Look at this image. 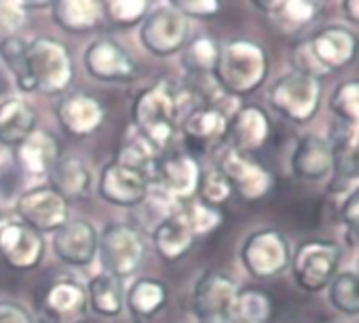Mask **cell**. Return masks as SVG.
Listing matches in <instances>:
<instances>
[{
    "label": "cell",
    "instance_id": "obj_1",
    "mask_svg": "<svg viewBox=\"0 0 359 323\" xmlns=\"http://www.w3.org/2000/svg\"><path fill=\"white\" fill-rule=\"evenodd\" d=\"M269 76V53L260 43L237 39L220 47L214 68L216 85L231 97H245L258 91Z\"/></svg>",
    "mask_w": 359,
    "mask_h": 323
},
{
    "label": "cell",
    "instance_id": "obj_20",
    "mask_svg": "<svg viewBox=\"0 0 359 323\" xmlns=\"http://www.w3.org/2000/svg\"><path fill=\"white\" fill-rule=\"evenodd\" d=\"M43 308L53 323H83L89 310L87 287L79 281L62 279L47 289Z\"/></svg>",
    "mask_w": 359,
    "mask_h": 323
},
{
    "label": "cell",
    "instance_id": "obj_40",
    "mask_svg": "<svg viewBox=\"0 0 359 323\" xmlns=\"http://www.w3.org/2000/svg\"><path fill=\"white\" fill-rule=\"evenodd\" d=\"M290 64H292V72H298V74H304V76H311V78H323L327 76L330 72L317 62L311 45H309V39H302L298 41L292 51H290Z\"/></svg>",
    "mask_w": 359,
    "mask_h": 323
},
{
    "label": "cell",
    "instance_id": "obj_2",
    "mask_svg": "<svg viewBox=\"0 0 359 323\" xmlns=\"http://www.w3.org/2000/svg\"><path fill=\"white\" fill-rule=\"evenodd\" d=\"M177 110L175 93L169 83L163 81L144 89L135 97L131 118L142 139H146L152 148H165L175 133Z\"/></svg>",
    "mask_w": 359,
    "mask_h": 323
},
{
    "label": "cell",
    "instance_id": "obj_16",
    "mask_svg": "<svg viewBox=\"0 0 359 323\" xmlns=\"http://www.w3.org/2000/svg\"><path fill=\"white\" fill-rule=\"evenodd\" d=\"M292 174L304 182H321L334 174V150L325 135L304 133L298 137L292 156Z\"/></svg>",
    "mask_w": 359,
    "mask_h": 323
},
{
    "label": "cell",
    "instance_id": "obj_46",
    "mask_svg": "<svg viewBox=\"0 0 359 323\" xmlns=\"http://www.w3.org/2000/svg\"><path fill=\"white\" fill-rule=\"evenodd\" d=\"M355 275H357V281H359V262H357V270H355Z\"/></svg>",
    "mask_w": 359,
    "mask_h": 323
},
{
    "label": "cell",
    "instance_id": "obj_12",
    "mask_svg": "<svg viewBox=\"0 0 359 323\" xmlns=\"http://www.w3.org/2000/svg\"><path fill=\"white\" fill-rule=\"evenodd\" d=\"M45 256V239L24 222L0 224V260L13 270H32Z\"/></svg>",
    "mask_w": 359,
    "mask_h": 323
},
{
    "label": "cell",
    "instance_id": "obj_33",
    "mask_svg": "<svg viewBox=\"0 0 359 323\" xmlns=\"http://www.w3.org/2000/svg\"><path fill=\"white\" fill-rule=\"evenodd\" d=\"M330 110L338 123L359 127V78H348L334 87Z\"/></svg>",
    "mask_w": 359,
    "mask_h": 323
},
{
    "label": "cell",
    "instance_id": "obj_5",
    "mask_svg": "<svg viewBox=\"0 0 359 323\" xmlns=\"http://www.w3.org/2000/svg\"><path fill=\"white\" fill-rule=\"evenodd\" d=\"M26 66L34 91H41L45 95H57L66 91L74 76V66L68 49L60 41L49 36H41L28 43Z\"/></svg>",
    "mask_w": 359,
    "mask_h": 323
},
{
    "label": "cell",
    "instance_id": "obj_32",
    "mask_svg": "<svg viewBox=\"0 0 359 323\" xmlns=\"http://www.w3.org/2000/svg\"><path fill=\"white\" fill-rule=\"evenodd\" d=\"M327 302L340 315L359 317V281L355 270L338 273L327 285Z\"/></svg>",
    "mask_w": 359,
    "mask_h": 323
},
{
    "label": "cell",
    "instance_id": "obj_25",
    "mask_svg": "<svg viewBox=\"0 0 359 323\" xmlns=\"http://www.w3.org/2000/svg\"><path fill=\"white\" fill-rule=\"evenodd\" d=\"M152 243H154L156 254L163 260L175 262L191 252V247L195 243V235L191 233L182 214L175 212L156 222V226L152 231Z\"/></svg>",
    "mask_w": 359,
    "mask_h": 323
},
{
    "label": "cell",
    "instance_id": "obj_9",
    "mask_svg": "<svg viewBox=\"0 0 359 323\" xmlns=\"http://www.w3.org/2000/svg\"><path fill=\"white\" fill-rule=\"evenodd\" d=\"M239 294L237 281L220 270H208L195 285L193 306L201 323H231Z\"/></svg>",
    "mask_w": 359,
    "mask_h": 323
},
{
    "label": "cell",
    "instance_id": "obj_26",
    "mask_svg": "<svg viewBox=\"0 0 359 323\" xmlns=\"http://www.w3.org/2000/svg\"><path fill=\"white\" fill-rule=\"evenodd\" d=\"M36 129V112L22 97L0 102V146H20Z\"/></svg>",
    "mask_w": 359,
    "mask_h": 323
},
{
    "label": "cell",
    "instance_id": "obj_34",
    "mask_svg": "<svg viewBox=\"0 0 359 323\" xmlns=\"http://www.w3.org/2000/svg\"><path fill=\"white\" fill-rule=\"evenodd\" d=\"M218 55H220V45L208 36H199L182 49V64L189 72L205 76V74H214Z\"/></svg>",
    "mask_w": 359,
    "mask_h": 323
},
{
    "label": "cell",
    "instance_id": "obj_47",
    "mask_svg": "<svg viewBox=\"0 0 359 323\" xmlns=\"http://www.w3.org/2000/svg\"><path fill=\"white\" fill-rule=\"evenodd\" d=\"M231 323H248V321H235V319H233Z\"/></svg>",
    "mask_w": 359,
    "mask_h": 323
},
{
    "label": "cell",
    "instance_id": "obj_24",
    "mask_svg": "<svg viewBox=\"0 0 359 323\" xmlns=\"http://www.w3.org/2000/svg\"><path fill=\"white\" fill-rule=\"evenodd\" d=\"M229 123L231 118L216 106H203L199 110H193L184 123V135L191 146H197L201 150H212L222 144V139L229 135Z\"/></svg>",
    "mask_w": 359,
    "mask_h": 323
},
{
    "label": "cell",
    "instance_id": "obj_21",
    "mask_svg": "<svg viewBox=\"0 0 359 323\" xmlns=\"http://www.w3.org/2000/svg\"><path fill=\"white\" fill-rule=\"evenodd\" d=\"M254 7H258L283 34L306 30L319 15V5L313 0H258Z\"/></svg>",
    "mask_w": 359,
    "mask_h": 323
},
{
    "label": "cell",
    "instance_id": "obj_29",
    "mask_svg": "<svg viewBox=\"0 0 359 323\" xmlns=\"http://www.w3.org/2000/svg\"><path fill=\"white\" fill-rule=\"evenodd\" d=\"M87 298H89V306L104 317H116L123 310V302H125V291H123V281L108 275V273H100L95 275L89 285H87Z\"/></svg>",
    "mask_w": 359,
    "mask_h": 323
},
{
    "label": "cell",
    "instance_id": "obj_43",
    "mask_svg": "<svg viewBox=\"0 0 359 323\" xmlns=\"http://www.w3.org/2000/svg\"><path fill=\"white\" fill-rule=\"evenodd\" d=\"M171 5L187 20L189 18H214L220 13L218 0H175Z\"/></svg>",
    "mask_w": 359,
    "mask_h": 323
},
{
    "label": "cell",
    "instance_id": "obj_8",
    "mask_svg": "<svg viewBox=\"0 0 359 323\" xmlns=\"http://www.w3.org/2000/svg\"><path fill=\"white\" fill-rule=\"evenodd\" d=\"M189 20L180 13L171 3L150 11L140 28L142 47L158 57L173 55L187 47Z\"/></svg>",
    "mask_w": 359,
    "mask_h": 323
},
{
    "label": "cell",
    "instance_id": "obj_42",
    "mask_svg": "<svg viewBox=\"0 0 359 323\" xmlns=\"http://www.w3.org/2000/svg\"><path fill=\"white\" fill-rule=\"evenodd\" d=\"M338 216H340L342 224L346 226L348 235L359 237V182L344 193V197L340 201Z\"/></svg>",
    "mask_w": 359,
    "mask_h": 323
},
{
    "label": "cell",
    "instance_id": "obj_48",
    "mask_svg": "<svg viewBox=\"0 0 359 323\" xmlns=\"http://www.w3.org/2000/svg\"><path fill=\"white\" fill-rule=\"evenodd\" d=\"M0 174H3V160H0Z\"/></svg>",
    "mask_w": 359,
    "mask_h": 323
},
{
    "label": "cell",
    "instance_id": "obj_41",
    "mask_svg": "<svg viewBox=\"0 0 359 323\" xmlns=\"http://www.w3.org/2000/svg\"><path fill=\"white\" fill-rule=\"evenodd\" d=\"M26 3L18 0H0V41L18 36L20 28L26 24L28 11Z\"/></svg>",
    "mask_w": 359,
    "mask_h": 323
},
{
    "label": "cell",
    "instance_id": "obj_3",
    "mask_svg": "<svg viewBox=\"0 0 359 323\" xmlns=\"http://www.w3.org/2000/svg\"><path fill=\"white\" fill-rule=\"evenodd\" d=\"M342 247L332 239H309L292 252V277L304 291L327 289L332 279L340 273Z\"/></svg>",
    "mask_w": 359,
    "mask_h": 323
},
{
    "label": "cell",
    "instance_id": "obj_14",
    "mask_svg": "<svg viewBox=\"0 0 359 323\" xmlns=\"http://www.w3.org/2000/svg\"><path fill=\"white\" fill-rule=\"evenodd\" d=\"M100 197L116 207H135L146 201L150 193V178L137 170L112 160L100 176Z\"/></svg>",
    "mask_w": 359,
    "mask_h": 323
},
{
    "label": "cell",
    "instance_id": "obj_6",
    "mask_svg": "<svg viewBox=\"0 0 359 323\" xmlns=\"http://www.w3.org/2000/svg\"><path fill=\"white\" fill-rule=\"evenodd\" d=\"M243 268L254 279H273L290 268L292 247L277 228H258L245 237L239 252Z\"/></svg>",
    "mask_w": 359,
    "mask_h": 323
},
{
    "label": "cell",
    "instance_id": "obj_35",
    "mask_svg": "<svg viewBox=\"0 0 359 323\" xmlns=\"http://www.w3.org/2000/svg\"><path fill=\"white\" fill-rule=\"evenodd\" d=\"M26 49H28V43L22 36H11V39L0 41V57H3L7 70L13 74L18 87L22 91L30 93V91H34V85H32V78H30L28 66H26Z\"/></svg>",
    "mask_w": 359,
    "mask_h": 323
},
{
    "label": "cell",
    "instance_id": "obj_17",
    "mask_svg": "<svg viewBox=\"0 0 359 323\" xmlns=\"http://www.w3.org/2000/svg\"><path fill=\"white\" fill-rule=\"evenodd\" d=\"M201 176L203 172L197 163V158L187 152L165 158L154 174L161 193L171 201H189L199 191Z\"/></svg>",
    "mask_w": 359,
    "mask_h": 323
},
{
    "label": "cell",
    "instance_id": "obj_18",
    "mask_svg": "<svg viewBox=\"0 0 359 323\" xmlns=\"http://www.w3.org/2000/svg\"><path fill=\"white\" fill-rule=\"evenodd\" d=\"M100 233L87 220H68L53 233L55 256L70 266H87L97 254Z\"/></svg>",
    "mask_w": 359,
    "mask_h": 323
},
{
    "label": "cell",
    "instance_id": "obj_7",
    "mask_svg": "<svg viewBox=\"0 0 359 323\" xmlns=\"http://www.w3.org/2000/svg\"><path fill=\"white\" fill-rule=\"evenodd\" d=\"M144 252L146 249L140 233L123 222L108 224L97 239V254L104 273L121 281L131 277L140 268L144 260Z\"/></svg>",
    "mask_w": 359,
    "mask_h": 323
},
{
    "label": "cell",
    "instance_id": "obj_38",
    "mask_svg": "<svg viewBox=\"0 0 359 323\" xmlns=\"http://www.w3.org/2000/svg\"><path fill=\"white\" fill-rule=\"evenodd\" d=\"M116 163L127 165L131 170H137V172L146 174L148 178H152V174H156V167H154V148L146 139H142V137L121 146V150L116 154Z\"/></svg>",
    "mask_w": 359,
    "mask_h": 323
},
{
    "label": "cell",
    "instance_id": "obj_44",
    "mask_svg": "<svg viewBox=\"0 0 359 323\" xmlns=\"http://www.w3.org/2000/svg\"><path fill=\"white\" fill-rule=\"evenodd\" d=\"M0 323H34L30 312L11 300H0Z\"/></svg>",
    "mask_w": 359,
    "mask_h": 323
},
{
    "label": "cell",
    "instance_id": "obj_27",
    "mask_svg": "<svg viewBox=\"0 0 359 323\" xmlns=\"http://www.w3.org/2000/svg\"><path fill=\"white\" fill-rule=\"evenodd\" d=\"M51 188L66 201L85 199L91 193V170L81 156H62L51 170Z\"/></svg>",
    "mask_w": 359,
    "mask_h": 323
},
{
    "label": "cell",
    "instance_id": "obj_45",
    "mask_svg": "<svg viewBox=\"0 0 359 323\" xmlns=\"http://www.w3.org/2000/svg\"><path fill=\"white\" fill-rule=\"evenodd\" d=\"M340 11H342L344 20L348 24L359 26V0H342V3H340Z\"/></svg>",
    "mask_w": 359,
    "mask_h": 323
},
{
    "label": "cell",
    "instance_id": "obj_19",
    "mask_svg": "<svg viewBox=\"0 0 359 323\" xmlns=\"http://www.w3.org/2000/svg\"><path fill=\"white\" fill-rule=\"evenodd\" d=\"M271 118L269 114L254 104L241 106L229 123V137L233 144V150L241 154H252L258 152L260 148L266 146L271 137Z\"/></svg>",
    "mask_w": 359,
    "mask_h": 323
},
{
    "label": "cell",
    "instance_id": "obj_30",
    "mask_svg": "<svg viewBox=\"0 0 359 323\" xmlns=\"http://www.w3.org/2000/svg\"><path fill=\"white\" fill-rule=\"evenodd\" d=\"M167 302V287L158 279H137L129 294H127V304L133 315L140 317H152L158 312Z\"/></svg>",
    "mask_w": 359,
    "mask_h": 323
},
{
    "label": "cell",
    "instance_id": "obj_10",
    "mask_svg": "<svg viewBox=\"0 0 359 323\" xmlns=\"http://www.w3.org/2000/svg\"><path fill=\"white\" fill-rule=\"evenodd\" d=\"M220 172L229 180L233 193H237L248 203L264 199L275 186L273 174L264 165L233 148H226L222 152Z\"/></svg>",
    "mask_w": 359,
    "mask_h": 323
},
{
    "label": "cell",
    "instance_id": "obj_13",
    "mask_svg": "<svg viewBox=\"0 0 359 323\" xmlns=\"http://www.w3.org/2000/svg\"><path fill=\"white\" fill-rule=\"evenodd\" d=\"M317 62L332 74L351 66L359 53V36L340 24H327L306 36Z\"/></svg>",
    "mask_w": 359,
    "mask_h": 323
},
{
    "label": "cell",
    "instance_id": "obj_28",
    "mask_svg": "<svg viewBox=\"0 0 359 323\" xmlns=\"http://www.w3.org/2000/svg\"><path fill=\"white\" fill-rule=\"evenodd\" d=\"M51 9L55 24L74 34L93 30L104 18L102 3L97 0H60V3L51 5Z\"/></svg>",
    "mask_w": 359,
    "mask_h": 323
},
{
    "label": "cell",
    "instance_id": "obj_11",
    "mask_svg": "<svg viewBox=\"0 0 359 323\" xmlns=\"http://www.w3.org/2000/svg\"><path fill=\"white\" fill-rule=\"evenodd\" d=\"M15 212L20 222L39 233H55L68 222V201L51 186L24 193L15 203Z\"/></svg>",
    "mask_w": 359,
    "mask_h": 323
},
{
    "label": "cell",
    "instance_id": "obj_31",
    "mask_svg": "<svg viewBox=\"0 0 359 323\" xmlns=\"http://www.w3.org/2000/svg\"><path fill=\"white\" fill-rule=\"evenodd\" d=\"M273 298L258 289V287H245L239 289L235 306H233V319L235 321H248V323H266L273 317ZM231 319V321H233Z\"/></svg>",
    "mask_w": 359,
    "mask_h": 323
},
{
    "label": "cell",
    "instance_id": "obj_37",
    "mask_svg": "<svg viewBox=\"0 0 359 323\" xmlns=\"http://www.w3.org/2000/svg\"><path fill=\"white\" fill-rule=\"evenodd\" d=\"M180 214H182V218L187 220V224L195 237L212 235L224 222V214L218 207H210L201 201H189V207L182 209Z\"/></svg>",
    "mask_w": 359,
    "mask_h": 323
},
{
    "label": "cell",
    "instance_id": "obj_39",
    "mask_svg": "<svg viewBox=\"0 0 359 323\" xmlns=\"http://www.w3.org/2000/svg\"><path fill=\"white\" fill-rule=\"evenodd\" d=\"M197 193L201 197L199 199L201 203L220 209V205H224L231 199L233 188H231L229 180L224 178V174L220 170H212V172H208V174L201 176V182H199V191Z\"/></svg>",
    "mask_w": 359,
    "mask_h": 323
},
{
    "label": "cell",
    "instance_id": "obj_36",
    "mask_svg": "<svg viewBox=\"0 0 359 323\" xmlns=\"http://www.w3.org/2000/svg\"><path fill=\"white\" fill-rule=\"evenodd\" d=\"M104 18H108L118 28H133L148 15L146 0H106L102 3Z\"/></svg>",
    "mask_w": 359,
    "mask_h": 323
},
{
    "label": "cell",
    "instance_id": "obj_4",
    "mask_svg": "<svg viewBox=\"0 0 359 323\" xmlns=\"http://www.w3.org/2000/svg\"><path fill=\"white\" fill-rule=\"evenodd\" d=\"M321 81L298 72L281 74L269 89V106L294 125L311 123L321 108Z\"/></svg>",
    "mask_w": 359,
    "mask_h": 323
},
{
    "label": "cell",
    "instance_id": "obj_22",
    "mask_svg": "<svg viewBox=\"0 0 359 323\" xmlns=\"http://www.w3.org/2000/svg\"><path fill=\"white\" fill-rule=\"evenodd\" d=\"M15 160L28 176H47L60 160V144L51 133L34 129L20 146H15Z\"/></svg>",
    "mask_w": 359,
    "mask_h": 323
},
{
    "label": "cell",
    "instance_id": "obj_15",
    "mask_svg": "<svg viewBox=\"0 0 359 323\" xmlns=\"http://www.w3.org/2000/svg\"><path fill=\"white\" fill-rule=\"evenodd\" d=\"M85 70L100 83H129L135 76L131 55L112 39L93 41L83 53Z\"/></svg>",
    "mask_w": 359,
    "mask_h": 323
},
{
    "label": "cell",
    "instance_id": "obj_23",
    "mask_svg": "<svg viewBox=\"0 0 359 323\" xmlns=\"http://www.w3.org/2000/svg\"><path fill=\"white\" fill-rule=\"evenodd\" d=\"M57 121L70 135L85 137L104 123V108L97 99L76 93L57 104Z\"/></svg>",
    "mask_w": 359,
    "mask_h": 323
}]
</instances>
